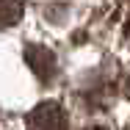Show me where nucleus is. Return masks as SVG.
I'll return each instance as SVG.
<instances>
[{
	"label": "nucleus",
	"instance_id": "f257e3e1",
	"mask_svg": "<svg viewBox=\"0 0 130 130\" xmlns=\"http://www.w3.org/2000/svg\"><path fill=\"white\" fill-rule=\"evenodd\" d=\"M28 130H67V113L58 103H39L28 113Z\"/></svg>",
	"mask_w": 130,
	"mask_h": 130
},
{
	"label": "nucleus",
	"instance_id": "f03ea898",
	"mask_svg": "<svg viewBox=\"0 0 130 130\" xmlns=\"http://www.w3.org/2000/svg\"><path fill=\"white\" fill-rule=\"evenodd\" d=\"M25 61H28V67L36 72V78L42 80V83H47V80L55 78L58 61H55L53 50H47V47H39V44H28V47H25Z\"/></svg>",
	"mask_w": 130,
	"mask_h": 130
},
{
	"label": "nucleus",
	"instance_id": "7ed1b4c3",
	"mask_svg": "<svg viewBox=\"0 0 130 130\" xmlns=\"http://www.w3.org/2000/svg\"><path fill=\"white\" fill-rule=\"evenodd\" d=\"M25 3L22 0H0V28H11L22 20Z\"/></svg>",
	"mask_w": 130,
	"mask_h": 130
},
{
	"label": "nucleus",
	"instance_id": "20e7f679",
	"mask_svg": "<svg viewBox=\"0 0 130 130\" xmlns=\"http://www.w3.org/2000/svg\"><path fill=\"white\" fill-rule=\"evenodd\" d=\"M125 94H127V97H130V78L125 80Z\"/></svg>",
	"mask_w": 130,
	"mask_h": 130
}]
</instances>
